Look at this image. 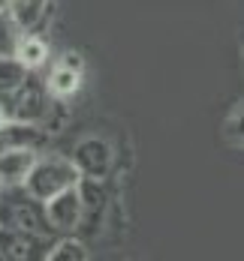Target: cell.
<instances>
[{
  "label": "cell",
  "mask_w": 244,
  "mask_h": 261,
  "mask_svg": "<svg viewBox=\"0 0 244 261\" xmlns=\"http://www.w3.org/2000/svg\"><path fill=\"white\" fill-rule=\"evenodd\" d=\"M0 225L30 231L39 237H57L49 225L46 204L33 198L25 186H0Z\"/></svg>",
  "instance_id": "1"
},
{
  "label": "cell",
  "mask_w": 244,
  "mask_h": 261,
  "mask_svg": "<svg viewBox=\"0 0 244 261\" xmlns=\"http://www.w3.org/2000/svg\"><path fill=\"white\" fill-rule=\"evenodd\" d=\"M79 183V171L73 165V159H60V156H36V162L30 165L25 177V186L27 192L39 201L52 198L54 192L66 189V186H76Z\"/></svg>",
  "instance_id": "2"
},
{
  "label": "cell",
  "mask_w": 244,
  "mask_h": 261,
  "mask_svg": "<svg viewBox=\"0 0 244 261\" xmlns=\"http://www.w3.org/2000/svg\"><path fill=\"white\" fill-rule=\"evenodd\" d=\"M52 93H49V87H46V81H39L33 72L27 75L9 96H3L0 105L6 108V114L12 117V120H27V123H39L42 117H46V111H49V99Z\"/></svg>",
  "instance_id": "3"
},
{
  "label": "cell",
  "mask_w": 244,
  "mask_h": 261,
  "mask_svg": "<svg viewBox=\"0 0 244 261\" xmlns=\"http://www.w3.org/2000/svg\"><path fill=\"white\" fill-rule=\"evenodd\" d=\"M73 165H76L79 177L103 180L115 168V147L106 138H81L73 150Z\"/></svg>",
  "instance_id": "4"
},
{
  "label": "cell",
  "mask_w": 244,
  "mask_h": 261,
  "mask_svg": "<svg viewBox=\"0 0 244 261\" xmlns=\"http://www.w3.org/2000/svg\"><path fill=\"white\" fill-rule=\"evenodd\" d=\"M49 246H52V237H39V234H30V231L0 225V261L46 258Z\"/></svg>",
  "instance_id": "5"
},
{
  "label": "cell",
  "mask_w": 244,
  "mask_h": 261,
  "mask_svg": "<svg viewBox=\"0 0 244 261\" xmlns=\"http://www.w3.org/2000/svg\"><path fill=\"white\" fill-rule=\"evenodd\" d=\"M42 204H46V216H49V225L54 228V234H66V231L79 228L81 222L79 186H66V189L54 192L52 198H46Z\"/></svg>",
  "instance_id": "6"
},
{
  "label": "cell",
  "mask_w": 244,
  "mask_h": 261,
  "mask_svg": "<svg viewBox=\"0 0 244 261\" xmlns=\"http://www.w3.org/2000/svg\"><path fill=\"white\" fill-rule=\"evenodd\" d=\"M49 144V135L39 123H27V120H12L6 117L0 123V150H12V147H27V150H42Z\"/></svg>",
  "instance_id": "7"
},
{
  "label": "cell",
  "mask_w": 244,
  "mask_h": 261,
  "mask_svg": "<svg viewBox=\"0 0 244 261\" xmlns=\"http://www.w3.org/2000/svg\"><path fill=\"white\" fill-rule=\"evenodd\" d=\"M46 87H49V93L57 96V99H66V96L79 93V87H81V63L76 60V54H66V60H60L52 72H49Z\"/></svg>",
  "instance_id": "8"
},
{
  "label": "cell",
  "mask_w": 244,
  "mask_h": 261,
  "mask_svg": "<svg viewBox=\"0 0 244 261\" xmlns=\"http://www.w3.org/2000/svg\"><path fill=\"white\" fill-rule=\"evenodd\" d=\"M36 150L27 147H12V150H0V183L3 186H21L30 171V165L36 162Z\"/></svg>",
  "instance_id": "9"
},
{
  "label": "cell",
  "mask_w": 244,
  "mask_h": 261,
  "mask_svg": "<svg viewBox=\"0 0 244 261\" xmlns=\"http://www.w3.org/2000/svg\"><path fill=\"white\" fill-rule=\"evenodd\" d=\"M15 57H18V60L25 63V66L30 69V72L42 69V66L49 63V57H52L49 39H46V36H39L36 30H25V33H21V39H18Z\"/></svg>",
  "instance_id": "10"
},
{
  "label": "cell",
  "mask_w": 244,
  "mask_h": 261,
  "mask_svg": "<svg viewBox=\"0 0 244 261\" xmlns=\"http://www.w3.org/2000/svg\"><path fill=\"white\" fill-rule=\"evenodd\" d=\"M49 6L52 0H6V12L18 21L21 30H36L42 24V18L49 15Z\"/></svg>",
  "instance_id": "11"
},
{
  "label": "cell",
  "mask_w": 244,
  "mask_h": 261,
  "mask_svg": "<svg viewBox=\"0 0 244 261\" xmlns=\"http://www.w3.org/2000/svg\"><path fill=\"white\" fill-rule=\"evenodd\" d=\"M27 75H30V69H27L15 54L0 57V99H3V96H9V93H12V90H15Z\"/></svg>",
  "instance_id": "12"
},
{
  "label": "cell",
  "mask_w": 244,
  "mask_h": 261,
  "mask_svg": "<svg viewBox=\"0 0 244 261\" xmlns=\"http://www.w3.org/2000/svg\"><path fill=\"white\" fill-rule=\"evenodd\" d=\"M46 258L49 261H84L87 258V249L76 237H57V240H52Z\"/></svg>",
  "instance_id": "13"
},
{
  "label": "cell",
  "mask_w": 244,
  "mask_h": 261,
  "mask_svg": "<svg viewBox=\"0 0 244 261\" xmlns=\"http://www.w3.org/2000/svg\"><path fill=\"white\" fill-rule=\"evenodd\" d=\"M21 27L18 21L6 12V9H0V57H9V54H15L18 48V39H21Z\"/></svg>",
  "instance_id": "14"
},
{
  "label": "cell",
  "mask_w": 244,
  "mask_h": 261,
  "mask_svg": "<svg viewBox=\"0 0 244 261\" xmlns=\"http://www.w3.org/2000/svg\"><path fill=\"white\" fill-rule=\"evenodd\" d=\"M6 117H9V114H6V108H3V105H0V123H3V120H6Z\"/></svg>",
  "instance_id": "15"
},
{
  "label": "cell",
  "mask_w": 244,
  "mask_h": 261,
  "mask_svg": "<svg viewBox=\"0 0 244 261\" xmlns=\"http://www.w3.org/2000/svg\"><path fill=\"white\" fill-rule=\"evenodd\" d=\"M3 6H6V0H0V9H3Z\"/></svg>",
  "instance_id": "16"
},
{
  "label": "cell",
  "mask_w": 244,
  "mask_h": 261,
  "mask_svg": "<svg viewBox=\"0 0 244 261\" xmlns=\"http://www.w3.org/2000/svg\"><path fill=\"white\" fill-rule=\"evenodd\" d=\"M0 186H3V183H0Z\"/></svg>",
  "instance_id": "17"
}]
</instances>
